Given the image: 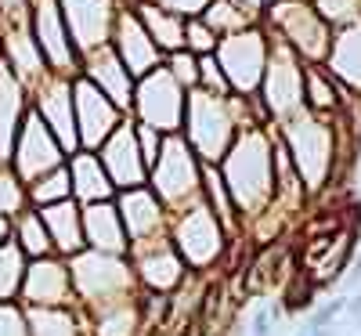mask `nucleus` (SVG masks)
<instances>
[{"label": "nucleus", "instance_id": "obj_1", "mask_svg": "<svg viewBox=\"0 0 361 336\" xmlns=\"http://www.w3.org/2000/svg\"><path fill=\"white\" fill-rule=\"evenodd\" d=\"M343 308H347V304H343V300H333V304H325V308H322V311L314 315V322H311V329H325V325H329V322H333V318H336V315H340Z\"/></svg>", "mask_w": 361, "mask_h": 336}, {"label": "nucleus", "instance_id": "obj_3", "mask_svg": "<svg viewBox=\"0 0 361 336\" xmlns=\"http://www.w3.org/2000/svg\"><path fill=\"white\" fill-rule=\"evenodd\" d=\"M347 308H350V311H357V315H361V293H357V296H354V300H350V304H347Z\"/></svg>", "mask_w": 361, "mask_h": 336}, {"label": "nucleus", "instance_id": "obj_5", "mask_svg": "<svg viewBox=\"0 0 361 336\" xmlns=\"http://www.w3.org/2000/svg\"><path fill=\"white\" fill-rule=\"evenodd\" d=\"M296 336H307V329H304V332H296Z\"/></svg>", "mask_w": 361, "mask_h": 336}, {"label": "nucleus", "instance_id": "obj_4", "mask_svg": "<svg viewBox=\"0 0 361 336\" xmlns=\"http://www.w3.org/2000/svg\"><path fill=\"white\" fill-rule=\"evenodd\" d=\"M307 336H333V329H307Z\"/></svg>", "mask_w": 361, "mask_h": 336}, {"label": "nucleus", "instance_id": "obj_2", "mask_svg": "<svg viewBox=\"0 0 361 336\" xmlns=\"http://www.w3.org/2000/svg\"><path fill=\"white\" fill-rule=\"evenodd\" d=\"M271 332V315L267 311H260L257 315V322H253V336H267Z\"/></svg>", "mask_w": 361, "mask_h": 336}]
</instances>
